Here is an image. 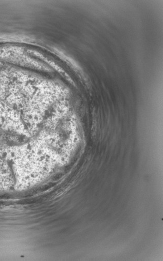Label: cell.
Here are the masks:
<instances>
[{
    "instance_id": "1",
    "label": "cell",
    "mask_w": 163,
    "mask_h": 261,
    "mask_svg": "<svg viewBox=\"0 0 163 261\" xmlns=\"http://www.w3.org/2000/svg\"><path fill=\"white\" fill-rule=\"evenodd\" d=\"M15 184L14 174L8 162L0 157V192L10 190Z\"/></svg>"
}]
</instances>
